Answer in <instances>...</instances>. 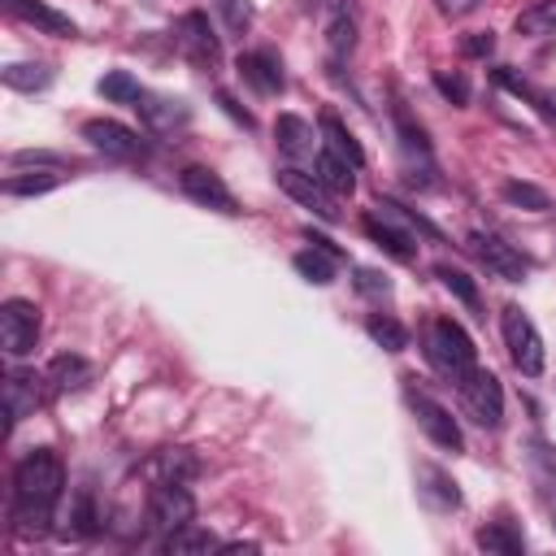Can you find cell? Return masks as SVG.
<instances>
[{
    "label": "cell",
    "mask_w": 556,
    "mask_h": 556,
    "mask_svg": "<svg viewBox=\"0 0 556 556\" xmlns=\"http://www.w3.org/2000/svg\"><path fill=\"white\" fill-rule=\"evenodd\" d=\"M352 43H356V17H352L348 4H339L334 17H330V56L343 61L352 52Z\"/></svg>",
    "instance_id": "836d02e7"
},
{
    "label": "cell",
    "mask_w": 556,
    "mask_h": 556,
    "mask_svg": "<svg viewBox=\"0 0 556 556\" xmlns=\"http://www.w3.org/2000/svg\"><path fill=\"white\" fill-rule=\"evenodd\" d=\"M96 87H100V96H104V100H113V104H130V109H135V104H139V96H143V87H139L126 70H109Z\"/></svg>",
    "instance_id": "d6a6232c"
},
{
    "label": "cell",
    "mask_w": 556,
    "mask_h": 556,
    "mask_svg": "<svg viewBox=\"0 0 556 556\" xmlns=\"http://www.w3.org/2000/svg\"><path fill=\"white\" fill-rule=\"evenodd\" d=\"M417 491H421V500L430 504V508H460V491H456V482L443 473V469H434V465H417Z\"/></svg>",
    "instance_id": "603a6c76"
},
{
    "label": "cell",
    "mask_w": 556,
    "mask_h": 556,
    "mask_svg": "<svg viewBox=\"0 0 556 556\" xmlns=\"http://www.w3.org/2000/svg\"><path fill=\"white\" fill-rule=\"evenodd\" d=\"M517 35H556V0H539L534 9L517 13Z\"/></svg>",
    "instance_id": "d590c367"
},
{
    "label": "cell",
    "mask_w": 556,
    "mask_h": 556,
    "mask_svg": "<svg viewBox=\"0 0 556 556\" xmlns=\"http://www.w3.org/2000/svg\"><path fill=\"white\" fill-rule=\"evenodd\" d=\"M39 339V308L30 300H4L0 304V343L9 356H26Z\"/></svg>",
    "instance_id": "52a82bcc"
},
{
    "label": "cell",
    "mask_w": 556,
    "mask_h": 556,
    "mask_svg": "<svg viewBox=\"0 0 556 556\" xmlns=\"http://www.w3.org/2000/svg\"><path fill=\"white\" fill-rule=\"evenodd\" d=\"M365 330H369V339H374L382 352H404V348H408V330H404L391 313H369Z\"/></svg>",
    "instance_id": "4dcf8cb0"
},
{
    "label": "cell",
    "mask_w": 556,
    "mask_h": 556,
    "mask_svg": "<svg viewBox=\"0 0 556 556\" xmlns=\"http://www.w3.org/2000/svg\"><path fill=\"white\" fill-rule=\"evenodd\" d=\"M426 356H430V365H434L447 382H460L469 369H478V348H473V339L465 334V326L452 321V317H434V321L426 326Z\"/></svg>",
    "instance_id": "7a4b0ae2"
},
{
    "label": "cell",
    "mask_w": 556,
    "mask_h": 556,
    "mask_svg": "<svg viewBox=\"0 0 556 556\" xmlns=\"http://www.w3.org/2000/svg\"><path fill=\"white\" fill-rule=\"evenodd\" d=\"M139 117L148 122V130H174V126H187V104L182 100H169V96H152V91H143L139 96Z\"/></svg>",
    "instance_id": "d6986e66"
},
{
    "label": "cell",
    "mask_w": 556,
    "mask_h": 556,
    "mask_svg": "<svg viewBox=\"0 0 556 556\" xmlns=\"http://www.w3.org/2000/svg\"><path fill=\"white\" fill-rule=\"evenodd\" d=\"M213 4H217V13H222L230 35H243L252 26V4L248 0H213Z\"/></svg>",
    "instance_id": "f35d334b"
},
{
    "label": "cell",
    "mask_w": 556,
    "mask_h": 556,
    "mask_svg": "<svg viewBox=\"0 0 556 556\" xmlns=\"http://www.w3.org/2000/svg\"><path fill=\"white\" fill-rule=\"evenodd\" d=\"M374 208H378L387 222H395L400 230H408L413 239H417V235H426V239H443V235H439V230H434V226H430L421 213H413V208H404V204H395V200H378Z\"/></svg>",
    "instance_id": "1f68e13d"
},
{
    "label": "cell",
    "mask_w": 556,
    "mask_h": 556,
    "mask_svg": "<svg viewBox=\"0 0 556 556\" xmlns=\"http://www.w3.org/2000/svg\"><path fill=\"white\" fill-rule=\"evenodd\" d=\"M482 0H434V9L443 13V17H465V13H473Z\"/></svg>",
    "instance_id": "ee69618b"
},
{
    "label": "cell",
    "mask_w": 556,
    "mask_h": 556,
    "mask_svg": "<svg viewBox=\"0 0 556 556\" xmlns=\"http://www.w3.org/2000/svg\"><path fill=\"white\" fill-rule=\"evenodd\" d=\"M434 87L452 100V104H469V83L465 74H447V70H434Z\"/></svg>",
    "instance_id": "ab89813d"
},
{
    "label": "cell",
    "mask_w": 556,
    "mask_h": 556,
    "mask_svg": "<svg viewBox=\"0 0 556 556\" xmlns=\"http://www.w3.org/2000/svg\"><path fill=\"white\" fill-rule=\"evenodd\" d=\"M291 265H295L308 282L326 287V282H334V265H339V256H334V252H326V248H317V243H308L304 252H295V256H291Z\"/></svg>",
    "instance_id": "4316f807"
},
{
    "label": "cell",
    "mask_w": 556,
    "mask_h": 556,
    "mask_svg": "<svg viewBox=\"0 0 556 556\" xmlns=\"http://www.w3.org/2000/svg\"><path fill=\"white\" fill-rule=\"evenodd\" d=\"M491 48H495V35L491 30H469L460 39V56H491Z\"/></svg>",
    "instance_id": "60d3db41"
},
{
    "label": "cell",
    "mask_w": 556,
    "mask_h": 556,
    "mask_svg": "<svg viewBox=\"0 0 556 556\" xmlns=\"http://www.w3.org/2000/svg\"><path fill=\"white\" fill-rule=\"evenodd\" d=\"M4 9H9L17 22L39 26V30H48V35H61V39H74V35H78V22H74L70 13L43 4V0H4Z\"/></svg>",
    "instance_id": "5bb4252c"
},
{
    "label": "cell",
    "mask_w": 556,
    "mask_h": 556,
    "mask_svg": "<svg viewBox=\"0 0 556 556\" xmlns=\"http://www.w3.org/2000/svg\"><path fill=\"white\" fill-rule=\"evenodd\" d=\"M274 139H278V148H282L291 161H308V156H317L313 126H308L304 117H295V113H278V122H274Z\"/></svg>",
    "instance_id": "e0dca14e"
},
{
    "label": "cell",
    "mask_w": 556,
    "mask_h": 556,
    "mask_svg": "<svg viewBox=\"0 0 556 556\" xmlns=\"http://www.w3.org/2000/svg\"><path fill=\"white\" fill-rule=\"evenodd\" d=\"M65 486L61 456L52 447H35L13 469V530L22 539H43L56 517V500Z\"/></svg>",
    "instance_id": "6da1fadb"
},
{
    "label": "cell",
    "mask_w": 556,
    "mask_h": 556,
    "mask_svg": "<svg viewBox=\"0 0 556 556\" xmlns=\"http://www.w3.org/2000/svg\"><path fill=\"white\" fill-rule=\"evenodd\" d=\"M500 330H504V348H508V356H513V365L521 369V374H543V339H539V330H534V321L517 308V304H508L504 313H500Z\"/></svg>",
    "instance_id": "5b68a950"
},
{
    "label": "cell",
    "mask_w": 556,
    "mask_h": 556,
    "mask_svg": "<svg viewBox=\"0 0 556 556\" xmlns=\"http://www.w3.org/2000/svg\"><path fill=\"white\" fill-rule=\"evenodd\" d=\"M83 139H87L96 152L113 156V161H135V156H143V139H139L130 126L113 122V117H91V122H83Z\"/></svg>",
    "instance_id": "9c48e42d"
},
{
    "label": "cell",
    "mask_w": 556,
    "mask_h": 556,
    "mask_svg": "<svg viewBox=\"0 0 556 556\" xmlns=\"http://www.w3.org/2000/svg\"><path fill=\"white\" fill-rule=\"evenodd\" d=\"M404 400H408V408H413L417 426L426 430V439H430L434 447H443V452H460V447H465L456 417H452V413H447V408H443V404H439L430 391H421L413 374L404 378Z\"/></svg>",
    "instance_id": "3957f363"
},
{
    "label": "cell",
    "mask_w": 556,
    "mask_h": 556,
    "mask_svg": "<svg viewBox=\"0 0 556 556\" xmlns=\"http://www.w3.org/2000/svg\"><path fill=\"white\" fill-rule=\"evenodd\" d=\"M70 534H78V539H87V534H96V500H91V491H78L74 495V508H70Z\"/></svg>",
    "instance_id": "74e56055"
},
{
    "label": "cell",
    "mask_w": 556,
    "mask_h": 556,
    "mask_svg": "<svg viewBox=\"0 0 556 556\" xmlns=\"http://www.w3.org/2000/svg\"><path fill=\"white\" fill-rule=\"evenodd\" d=\"M526 465H530V478H534L539 495L556 504V443H547V439L534 434L526 443Z\"/></svg>",
    "instance_id": "ac0fdd59"
},
{
    "label": "cell",
    "mask_w": 556,
    "mask_h": 556,
    "mask_svg": "<svg viewBox=\"0 0 556 556\" xmlns=\"http://www.w3.org/2000/svg\"><path fill=\"white\" fill-rule=\"evenodd\" d=\"M361 226H365V235H369L382 252H391L395 261H404V265H408V261L417 256V239H413L408 230H400L395 222H387L378 208H374V213H365V217H361Z\"/></svg>",
    "instance_id": "2e32d148"
},
{
    "label": "cell",
    "mask_w": 556,
    "mask_h": 556,
    "mask_svg": "<svg viewBox=\"0 0 556 556\" xmlns=\"http://www.w3.org/2000/svg\"><path fill=\"white\" fill-rule=\"evenodd\" d=\"M278 187L295 200V204H304V208H313L321 222H339V208H334V195L313 178V174H304V169H295V165H287V169H278Z\"/></svg>",
    "instance_id": "7c38bea8"
},
{
    "label": "cell",
    "mask_w": 556,
    "mask_h": 556,
    "mask_svg": "<svg viewBox=\"0 0 556 556\" xmlns=\"http://www.w3.org/2000/svg\"><path fill=\"white\" fill-rule=\"evenodd\" d=\"M178 182H182V195H187V200H195V204H204V208H217V213H226V217L239 213L230 187H226L213 169H204V165H187V169L178 174Z\"/></svg>",
    "instance_id": "8fae6325"
},
{
    "label": "cell",
    "mask_w": 556,
    "mask_h": 556,
    "mask_svg": "<svg viewBox=\"0 0 556 556\" xmlns=\"http://www.w3.org/2000/svg\"><path fill=\"white\" fill-rule=\"evenodd\" d=\"M0 78H4L9 91H43L52 83V70L39 65V61H13V65L0 70Z\"/></svg>",
    "instance_id": "83f0119b"
},
{
    "label": "cell",
    "mask_w": 556,
    "mask_h": 556,
    "mask_svg": "<svg viewBox=\"0 0 556 556\" xmlns=\"http://www.w3.org/2000/svg\"><path fill=\"white\" fill-rule=\"evenodd\" d=\"M195 469H200V460H195L187 447H165V452H156V456L148 460V473H152L156 482H187Z\"/></svg>",
    "instance_id": "cb8c5ba5"
},
{
    "label": "cell",
    "mask_w": 556,
    "mask_h": 556,
    "mask_svg": "<svg viewBox=\"0 0 556 556\" xmlns=\"http://www.w3.org/2000/svg\"><path fill=\"white\" fill-rule=\"evenodd\" d=\"M473 539H478V547H482V552H495V556H517V552H526V539H521L513 526H504V521L482 526Z\"/></svg>",
    "instance_id": "f546056e"
},
{
    "label": "cell",
    "mask_w": 556,
    "mask_h": 556,
    "mask_svg": "<svg viewBox=\"0 0 556 556\" xmlns=\"http://www.w3.org/2000/svg\"><path fill=\"white\" fill-rule=\"evenodd\" d=\"M9 161L13 165H52V169H65V156H56V152H13Z\"/></svg>",
    "instance_id": "7bdbcfd3"
},
{
    "label": "cell",
    "mask_w": 556,
    "mask_h": 556,
    "mask_svg": "<svg viewBox=\"0 0 556 556\" xmlns=\"http://www.w3.org/2000/svg\"><path fill=\"white\" fill-rule=\"evenodd\" d=\"M235 70H239V78H243L256 96H278V91H282V65H278V56L265 52V48H256V52H239Z\"/></svg>",
    "instance_id": "4fadbf2b"
},
{
    "label": "cell",
    "mask_w": 556,
    "mask_h": 556,
    "mask_svg": "<svg viewBox=\"0 0 556 556\" xmlns=\"http://www.w3.org/2000/svg\"><path fill=\"white\" fill-rule=\"evenodd\" d=\"M178 48L191 56V61H200V65H213L217 61V35H213V26H208V17L204 13H182L178 17Z\"/></svg>",
    "instance_id": "9a60e30c"
},
{
    "label": "cell",
    "mask_w": 556,
    "mask_h": 556,
    "mask_svg": "<svg viewBox=\"0 0 556 556\" xmlns=\"http://www.w3.org/2000/svg\"><path fill=\"white\" fill-rule=\"evenodd\" d=\"M161 547H165V552H174V556H187V552H217V539H213V534H208L204 526H195V521H187V526H178V530H169Z\"/></svg>",
    "instance_id": "f1b7e54d"
},
{
    "label": "cell",
    "mask_w": 556,
    "mask_h": 556,
    "mask_svg": "<svg viewBox=\"0 0 556 556\" xmlns=\"http://www.w3.org/2000/svg\"><path fill=\"white\" fill-rule=\"evenodd\" d=\"M500 195H504L508 204H517V208H530V213H543V208H552L547 191H543V187H534V182H521V178H508V182L500 187Z\"/></svg>",
    "instance_id": "e575fe53"
},
{
    "label": "cell",
    "mask_w": 556,
    "mask_h": 556,
    "mask_svg": "<svg viewBox=\"0 0 556 556\" xmlns=\"http://www.w3.org/2000/svg\"><path fill=\"white\" fill-rule=\"evenodd\" d=\"M456 395H460V408L482 426V430H500L504 421V387L491 369H469L460 382H456Z\"/></svg>",
    "instance_id": "277c9868"
},
{
    "label": "cell",
    "mask_w": 556,
    "mask_h": 556,
    "mask_svg": "<svg viewBox=\"0 0 556 556\" xmlns=\"http://www.w3.org/2000/svg\"><path fill=\"white\" fill-rule=\"evenodd\" d=\"M195 517V500H191V491L182 486V482H156L152 491H148V521L156 526V530H178V526H187Z\"/></svg>",
    "instance_id": "ba28073f"
},
{
    "label": "cell",
    "mask_w": 556,
    "mask_h": 556,
    "mask_svg": "<svg viewBox=\"0 0 556 556\" xmlns=\"http://www.w3.org/2000/svg\"><path fill=\"white\" fill-rule=\"evenodd\" d=\"M217 104H222V109H226V113H230L235 122H243V126L252 130V113H248V109H239V100H235L230 91H217Z\"/></svg>",
    "instance_id": "f6af8a7d"
},
{
    "label": "cell",
    "mask_w": 556,
    "mask_h": 556,
    "mask_svg": "<svg viewBox=\"0 0 556 556\" xmlns=\"http://www.w3.org/2000/svg\"><path fill=\"white\" fill-rule=\"evenodd\" d=\"M65 174L52 169V165H35V174H9L4 178V195H43L52 187H61Z\"/></svg>",
    "instance_id": "484cf974"
},
{
    "label": "cell",
    "mask_w": 556,
    "mask_h": 556,
    "mask_svg": "<svg viewBox=\"0 0 556 556\" xmlns=\"http://www.w3.org/2000/svg\"><path fill=\"white\" fill-rule=\"evenodd\" d=\"M356 291H365V295H387L391 282H387V274H378V269H356Z\"/></svg>",
    "instance_id": "b9f144b4"
},
{
    "label": "cell",
    "mask_w": 556,
    "mask_h": 556,
    "mask_svg": "<svg viewBox=\"0 0 556 556\" xmlns=\"http://www.w3.org/2000/svg\"><path fill=\"white\" fill-rule=\"evenodd\" d=\"M469 252H473L495 278H508V282H521L526 269H530V261H526L513 243H504L500 235H486V230H473V235H469Z\"/></svg>",
    "instance_id": "30bf717a"
},
{
    "label": "cell",
    "mask_w": 556,
    "mask_h": 556,
    "mask_svg": "<svg viewBox=\"0 0 556 556\" xmlns=\"http://www.w3.org/2000/svg\"><path fill=\"white\" fill-rule=\"evenodd\" d=\"M48 391H52L48 374H35V369H9V374H4V417H9V430H13L22 417H30V413L43 404Z\"/></svg>",
    "instance_id": "8992f818"
},
{
    "label": "cell",
    "mask_w": 556,
    "mask_h": 556,
    "mask_svg": "<svg viewBox=\"0 0 556 556\" xmlns=\"http://www.w3.org/2000/svg\"><path fill=\"white\" fill-rule=\"evenodd\" d=\"M495 83H500V87H508L513 96L530 100V104H534V113H539L543 122H552V126H556V87H534V83H526V78H521V74H513V70H495Z\"/></svg>",
    "instance_id": "44dd1931"
},
{
    "label": "cell",
    "mask_w": 556,
    "mask_h": 556,
    "mask_svg": "<svg viewBox=\"0 0 556 556\" xmlns=\"http://www.w3.org/2000/svg\"><path fill=\"white\" fill-rule=\"evenodd\" d=\"M48 382H52V391H83L91 382V365L83 356H74V352H61L48 365Z\"/></svg>",
    "instance_id": "d4e9b609"
},
{
    "label": "cell",
    "mask_w": 556,
    "mask_h": 556,
    "mask_svg": "<svg viewBox=\"0 0 556 556\" xmlns=\"http://www.w3.org/2000/svg\"><path fill=\"white\" fill-rule=\"evenodd\" d=\"M321 148H326V152H334L339 161H348L352 169H361V165H365V152H361L356 135H352L334 113H321Z\"/></svg>",
    "instance_id": "7402d4cb"
},
{
    "label": "cell",
    "mask_w": 556,
    "mask_h": 556,
    "mask_svg": "<svg viewBox=\"0 0 556 556\" xmlns=\"http://www.w3.org/2000/svg\"><path fill=\"white\" fill-rule=\"evenodd\" d=\"M434 278L460 300V304H469V308H478V287H473V278L465 274V269H456V265H434Z\"/></svg>",
    "instance_id": "8d00e7d4"
},
{
    "label": "cell",
    "mask_w": 556,
    "mask_h": 556,
    "mask_svg": "<svg viewBox=\"0 0 556 556\" xmlns=\"http://www.w3.org/2000/svg\"><path fill=\"white\" fill-rule=\"evenodd\" d=\"M313 178H317L330 195H352V191H356V169H352L348 161H339L334 152H326V148H317V156H313Z\"/></svg>",
    "instance_id": "ffe728a7"
}]
</instances>
